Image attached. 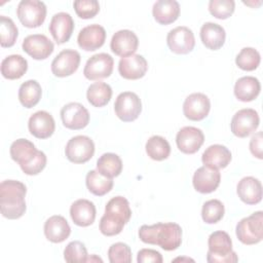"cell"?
Returning a JSON list of instances; mask_svg holds the SVG:
<instances>
[{"label":"cell","instance_id":"obj_1","mask_svg":"<svg viewBox=\"0 0 263 263\" xmlns=\"http://www.w3.org/2000/svg\"><path fill=\"white\" fill-rule=\"evenodd\" d=\"M139 237L145 243L159 246L164 251H175L182 242V228L173 222L142 225Z\"/></svg>","mask_w":263,"mask_h":263},{"label":"cell","instance_id":"obj_2","mask_svg":"<svg viewBox=\"0 0 263 263\" xmlns=\"http://www.w3.org/2000/svg\"><path fill=\"white\" fill-rule=\"evenodd\" d=\"M27 187L15 180H5L0 184V209L4 218L9 220L20 219L26 212L25 196Z\"/></svg>","mask_w":263,"mask_h":263},{"label":"cell","instance_id":"obj_3","mask_svg":"<svg viewBox=\"0 0 263 263\" xmlns=\"http://www.w3.org/2000/svg\"><path fill=\"white\" fill-rule=\"evenodd\" d=\"M130 217L128 200L123 196H115L105 206V213L100 220V231L106 236L117 235L123 230Z\"/></svg>","mask_w":263,"mask_h":263},{"label":"cell","instance_id":"obj_4","mask_svg":"<svg viewBox=\"0 0 263 263\" xmlns=\"http://www.w3.org/2000/svg\"><path fill=\"white\" fill-rule=\"evenodd\" d=\"M209 263H234L238 261L236 253L232 250V240L229 234L219 230L211 233L208 240Z\"/></svg>","mask_w":263,"mask_h":263},{"label":"cell","instance_id":"obj_5","mask_svg":"<svg viewBox=\"0 0 263 263\" xmlns=\"http://www.w3.org/2000/svg\"><path fill=\"white\" fill-rule=\"evenodd\" d=\"M235 233L243 245H256L263 238V212L258 211L242 218L236 225Z\"/></svg>","mask_w":263,"mask_h":263},{"label":"cell","instance_id":"obj_6","mask_svg":"<svg viewBox=\"0 0 263 263\" xmlns=\"http://www.w3.org/2000/svg\"><path fill=\"white\" fill-rule=\"evenodd\" d=\"M46 12V5L39 0H22L16 8L21 24L30 29L40 27L45 21Z\"/></svg>","mask_w":263,"mask_h":263},{"label":"cell","instance_id":"obj_7","mask_svg":"<svg viewBox=\"0 0 263 263\" xmlns=\"http://www.w3.org/2000/svg\"><path fill=\"white\" fill-rule=\"evenodd\" d=\"M65 154L73 163H85L95 154V143L87 136H75L68 141Z\"/></svg>","mask_w":263,"mask_h":263},{"label":"cell","instance_id":"obj_8","mask_svg":"<svg viewBox=\"0 0 263 263\" xmlns=\"http://www.w3.org/2000/svg\"><path fill=\"white\" fill-rule=\"evenodd\" d=\"M114 111L120 120L124 122L134 121L142 112L141 99L133 91H123L115 100Z\"/></svg>","mask_w":263,"mask_h":263},{"label":"cell","instance_id":"obj_9","mask_svg":"<svg viewBox=\"0 0 263 263\" xmlns=\"http://www.w3.org/2000/svg\"><path fill=\"white\" fill-rule=\"evenodd\" d=\"M260 118L256 110L245 108L238 110L232 117L230 128L234 136L238 138H247L253 134L259 126Z\"/></svg>","mask_w":263,"mask_h":263},{"label":"cell","instance_id":"obj_10","mask_svg":"<svg viewBox=\"0 0 263 263\" xmlns=\"http://www.w3.org/2000/svg\"><path fill=\"white\" fill-rule=\"evenodd\" d=\"M166 43L171 51L177 54H187L195 46V37L191 29L179 26L167 33Z\"/></svg>","mask_w":263,"mask_h":263},{"label":"cell","instance_id":"obj_11","mask_svg":"<svg viewBox=\"0 0 263 263\" xmlns=\"http://www.w3.org/2000/svg\"><path fill=\"white\" fill-rule=\"evenodd\" d=\"M114 60L105 52L97 53L90 57L83 69L85 78L89 80H99L109 77L113 72Z\"/></svg>","mask_w":263,"mask_h":263},{"label":"cell","instance_id":"obj_12","mask_svg":"<svg viewBox=\"0 0 263 263\" xmlns=\"http://www.w3.org/2000/svg\"><path fill=\"white\" fill-rule=\"evenodd\" d=\"M61 118L65 127L77 130L88 124L89 113L82 104L71 102L62 108Z\"/></svg>","mask_w":263,"mask_h":263},{"label":"cell","instance_id":"obj_13","mask_svg":"<svg viewBox=\"0 0 263 263\" xmlns=\"http://www.w3.org/2000/svg\"><path fill=\"white\" fill-rule=\"evenodd\" d=\"M211 110V102L208 96L202 92L189 95L183 104V113L186 118L192 121L204 119Z\"/></svg>","mask_w":263,"mask_h":263},{"label":"cell","instance_id":"obj_14","mask_svg":"<svg viewBox=\"0 0 263 263\" xmlns=\"http://www.w3.org/2000/svg\"><path fill=\"white\" fill-rule=\"evenodd\" d=\"M80 53L74 49L62 50L51 62V72L57 77L74 74L80 65Z\"/></svg>","mask_w":263,"mask_h":263},{"label":"cell","instance_id":"obj_15","mask_svg":"<svg viewBox=\"0 0 263 263\" xmlns=\"http://www.w3.org/2000/svg\"><path fill=\"white\" fill-rule=\"evenodd\" d=\"M203 142L204 135L202 130L195 126H184L176 136L178 149L185 154H194L200 149Z\"/></svg>","mask_w":263,"mask_h":263},{"label":"cell","instance_id":"obj_16","mask_svg":"<svg viewBox=\"0 0 263 263\" xmlns=\"http://www.w3.org/2000/svg\"><path fill=\"white\" fill-rule=\"evenodd\" d=\"M23 50L34 60H45L53 51L54 45L43 34H32L23 40Z\"/></svg>","mask_w":263,"mask_h":263},{"label":"cell","instance_id":"obj_17","mask_svg":"<svg viewBox=\"0 0 263 263\" xmlns=\"http://www.w3.org/2000/svg\"><path fill=\"white\" fill-rule=\"evenodd\" d=\"M221 174L219 170L206 165L198 167L192 179L194 189L202 194L214 192L220 185Z\"/></svg>","mask_w":263,"mask_h":263},{"label":"cell","instance_id":"obj_18","mask_svg":"<svg viewBox=\"0 0 263 263\" xmlns=\"http://www.w3.org/2000/svg\"><path fill=\"white\" fill-rule=\"evenodd\" d=\"M106 40V31L104 27L98 24L88 25L82 28L77 37L80 48L85 51H93L102 47Z\"/></svg>","mask_w":263,"mask_h":263},{"label":"cell","instance_id":"obj_19","mask_svg":"<svg viewBox=\"0 0 263 263\" xmlns=\"http://www.w3.org/2000/svg\"><path fill=\"white\" fill-rule=\"evenodd\" d=\"M139 46L138 36L130 30H119L111 39L110 48L118 57L125 58L134 54Z\"/></svg>","mask_w":263,"mask_h":263},{"label":"cell","instance_id":"obj_20","mask_svg":"<svg viewBox=\"0 0 263 263\" xmlns=\"http://www.w3.org/2000/svg\"><path fill=\"white\" fill-rule=\"evenodd\" d=\"M148 70V63L141 54H132L121 58L118 63V72L124 79L137 80L145 76Z\"/></svg>","mask_w":263,"mask_h":263},{"label":"cell","instance_id":"obj_21","mask_svg":"<svg viewBox=\"0 0 263 263\" xmlns=\"http://www.w3.org/2000/svg\"><path fill=\"white\" fill-rule=\"evenodd\" d=\"M28 128L35 138L47 139L52 136L55 129V122L50 113L40 110L30 116Z\"/></svg>","mask_w":263,"mask_h":263},{"label":"cell","instance_id":"obj_22","mask_svg":"<svg viewBox=\"0 0 263 263\" xmlns=\"http://www.w3.org/2000/svg\"><path fill=\"white\" fill-rule=\"evenodd\" d=\"M49 32L58 44H63L72 36L74 21L68 12H58L53 14L49 24Z\"/></svg>","mask_w":263,"mask_h":263},{"label":"cell","instance_id":"obj_23","mask_svg":"<svg viewBox=\"0 0 263 263\" xmlns=\"http://www.w3.org/2000/svg\"><path fill=\"white\" fill-rule=\"evenodd\" d=\"M96 205L88 199H77L70 208V216L74 224L80 227H87L95 222L96 219Z\"/></svg>","mask_w":263,"mask_h":263},{"label":"cell","instance_id":"obj_24","mask_svg":"<svg viewBox=\"0 0 263 263\" xmlns=\"http://www.w3.org/2000/svg\"><path fill=\"white\" fill-rule=\"evenodd\" d=\"M43 230L45 237L54 243L63 242L71 233V228L68 221L60 215L49 217L44 223Z\"/></svg>","mask_w":263,"mask_h":263},{"label":"cell","instance_id":"obj_25","mask_svg":"<svg viewBox=\"0 0 263 263\" xmlns=\"http://www.w3.org/2000/svg\"><path fill=\"white\" fill-rule=\"evenodd\" d=\"M236 192L242 202L247 204H257L262 199L261 182L251 176L245 177L237 183Z\"/></svg>","mask_w":263,"mask_h":263},{"label":"cell","instance_id":"obj_26","mask_svg":"<svg viewBox=\"0 0 263 263\" xmlns=\"http://www.w3.org/2000/svg\"><path fill=\"white\" fill-rule=\"evenodd\" d=\"M230 150L220 144L209 146L201 155V161L204 165L213 168H225L231 161Z\"/></svg>","mask_w":263,"mask_h":263},{"label":"cell","instance_id":"obj_27","mask_svg":"<svg viewBox=\"0 0 263 263\" xmlns=\"http://www.w3.org/2000/svg\"><path fill=\"white\" fill-rule=\"evenodd\" d=\"M200 39L206 48L218 50L225 43L226 33L224 28L219 24L208 22L200 28Z\"/></svg>","mask_w":263,"mask_h":263},{"label":"cell","instance_id":"obj_28","mask_svg":"<svg viewBox=\"0 0 263 263\" xmlns=\"http://www.w3.org/2000/svg\"><path fill=\"white\" fill-rule=\"evenodd\" d=\"M152 14L160 25L172 24L180 15V4L176 0H158L153 4Z\"/></svg>","mask_w":263,"mask_h":263},{"label":"cell","instance_id":"obj_29","mask_svg":"<svg viewBox=\"0 0 263 263\" xmlns=\"http://www.w3.org/2000/svg\"><path fill=\"white\" fill-rule=\"evenodd\" d=\"M261 84L254 76L240 77L234 84V96L240 102L254 101L260 93Z\"/></svg>","mask_w":263,"mask_h":263},{"label":"cell","instance_id":"obj_30","mask_svg":"<svg viewBox=\"0 0 263 263\" xmlns=\"http://www.w3.org/2000/svg\"><path fill=\"white\" fill-rule=\"evenodd\" d=\"M37 152L35 145L27 139L15 140L9 149L12 160L17 162L21 167L28 164L36 156Z\"/></svg>","mask_w":263,"mask_h":263},{"label":"cell","instance_id":"obj_31","mask_svg":"<svg viewBox=\"0 0 263 263\" xmlns=\"http://www.w3.org/2000/svg\"><path fill=\"white\" fill-rule=\"evenodd\" d=\"M28 70V62L21 54H10L1 63V74L9 80L20 79Z\"/></svg>","mask_w":263,"mask_h":263},{"label":"cell","instance_id":"obj_32","mask_svg":"<svg viewBox=\"0 0 263 263\" xmlns=\"http://www.w3.org/2000/svg\"><path fill=\"white\" fill-rule=\"evenodd\" d=\"M85 184L90 193L97 196H103L113 188V179L106 177L97 170H91L87 173Z\"/></svg>","mask_w":263,"mask_h":263},{"label":"cell","instance_id":"obj_33","mask_svg":"<svg viewBox=\"0 0 263 263\" xmlns=\"http://www.w3.org/2000/svg\"><path fill=\"white\" fill-rule=\"evenodd\" d=\"M42 96V88L38 81L30 79L21 84L18 88V100L25 108L36 106Z\"/></svg>","mask_w":263,"mask_h":263},{"label":"cell","instance_id":"obj_34","mask_svg":"<svg viewBox=\"0 0 263 263\" xmlns=\"http://www.w3.org/2000/svg\"><path fill=\"white\" fill-rule=\"evenodd\" d=\"M112 97L111 86L103 81L93 82L86 90V99L90 105L97 108L106 106Z\"/></svg>","mask_w":263,"mask_h":263},{"label":"cell","instance_id":"obj_35","mask_svg":"<svg viewBox=\"0 0 263 263\" xmlns=\"http://www.w3.org/2000/svg\"><path fill=\"white\" fill-rule=\"evenodd\" d=\"M97 171L112 179L118 177L122 172L121 158L115 153H104L97 161Z\"/></svg>","mask_w":263,"mask_h":263},{"label":"cell","instance_id":"obj_36","mask_svg":"<svg viewBox=\"0 0 263 263\" xmlns=\"http://www.w3.org/2000/svg\"><path fill=\"white\" fill-rule=\"evenodd\" d=\"M145 149L148 156L156 161L166 159L171 153L170 143L161 136L150 137L146 142Z\"/></svg>","mask_w":263,"mask_h":263},{"label":"cell","instance_id":"obj_37","mask_svg":"<svg viewBox=\"0 0 263 263\" xmlns=\"http://www.w3.org/2000/svg\"><path fill=\"white\" fill-rule=\"evenodd\" d=\"M261 62L260 53L253 47H243L235 58L236 66L243 71H254Z\"/></svg>","mask_w":263,"mask_h":263},{"label":"cell","instance_id":"obj_38","mask_svg":"<svg viewBox=\"0 0 263 263\" xmlns=\"http://www.w3.org/2000/svg\"><path fill=\"white\" fill-rule=\"evenodd\" d=\"M18 36V30L13 21L5 15L0 16V44L2 47L14 45Z\"/></svg>","mask_w":263,"mask_h":263},{"label":"cell","instance_id":"obj_39","mask_svg":"<svg viewBox=\"0 0 263 263\" xmlns=\"http://www.w3.org/2000/svg\"><path fill=\"white\" fill-rule=\"evenodd\" d=\"M225 214V208L219 199H210L205 201L201 209V218L208 224L219 222Z\"/></svg>","mask_w":263,"mask_h":263},{"label":"cell","instance_id":"obj_40","mask_svg":"<svg viewBox=\"0 0 263 263\" xmlns=\"http://www.w3.org/2000/svg\"><path fill=\"white\" fill-rule=\"evenodd\" d=\"M87 250L83 242L73 240L67 245L64 250V259L69 263H82L86 262Z\"/></svg>","mask_w":263,"mask_h":263},{"label":"cell","instance_id":"obj_41","mask_svg":"<svg viewBox=\"0 0 263 263\" xmlns=\"http://www.w3.org/2000/svg\"><path fill=\"white\" fill-rule=\"evenodd\" d=\"M235 9L233 0H211L209 2L210 13L219 20H226L232 15Z\"/></svg>","mask_w":263,"mask_h":263},{"label":"cell","instance_id":"obj_42","mask_svg":"<svg viewBox=\"0 0 263 263\" xmlns=\"http://www.w3.org/2000/svg\"><path fill=\"white\" fill-rule=\"evenodd\" d=\"M108 258L111 263H129L132 262V250L124 242H115L108 250Z\"/></svg>","mask_w":263,"mask_h":263},{"label":"cell","instance_id":"obj_43","mask_svg":"<svg viewBox=\"0 0 263 263\" xmlns=\"http://www.w3.org/2000/svg\"><path fill=\"white\" fill-rule=\"evenodd\" d=\"M76 14L83 20L92 18L100 11V4L97 0H77L73 3Z\"/></svg>","mask_w":263,"mask_h":263},{"label":"cell","instance_id":"obj_44","mask_svg":"<svg viewBox=\"0 0 263 263\" xmlns=\"http://www.w3.org/2000/svg\"><path fill=\"white\" fill-rule=\"evenodd\" d=\"M46 162H47V158H46L45 153L43 151L38 150L36 156L28 164H26L25 166H23L21 168L26 175L35 176L44 170Z\"/></svg>","mask_w":263,"mask_h":263},{"label":"cell","instance_id":"obj_45","mask_svg":"<svg viewBox=\"0 0 263 263\" xmlns=\"http://www.w3.org/2000/svg\"><path fill=\"white\" fill-rule=\"evenodd\" d=\"M137 261H138V263H149V262L162 263L163 259H162L161 254L156 250L142 249L138 252Z\"/></svg>","mask_w":263,"mask_h":263},{"label":"cell","instance_id":"obj_46","mask_svg":"<svg viewBox=\"0 0 263 263\" xmlns=\"http://www.w3.org/2000/svg\"><path fill=\"white\" fill-rule=\"evenodd\" d=\"M262 142H263V136H262V132H258L256 133L251 141H250V151L251 153L257 157L258 159H262L263 158V154H262Z\"/></svg>","mask_w":263,"mask_h":263},{"label":"cell","instance_id":"obj_47","mask_svg":"<svg viewBox=\"0 0 263 263\" xmlns=\"http://www.w3.org/2000/svg\"><path fill=\"white\" fill-rule=\"evenodd\" d=\"M86 262H101L102 263L103 260L100 257L96 256V255H91V256H87Z\"/></svg>","mask_w":263,"mask_h":263},{"label":"cell","instance_id":"obj_48","mask_svg":"<svg viewBox=\"0 0 263 263\" xmlns=\"http://www.w3.org/2000/svg\"><path fill=\"white\" fill-rule=\"evenodd\" d=\"M178 260H181V261H183V260H187V261H193L192 259H190V258H176L174 261H178Z\"/></svg>","mask_w":263,"mask_h":263}]
</instances>
